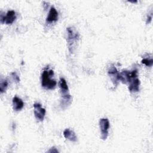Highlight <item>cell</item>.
I'll return each instance as SVG.
<instances>
[{"label":"cell","instance_id":"obj_1","mask_svg":"<svg viewBox=\"0 0 153 153\" xmlns=\"http://www.w3.org/2000/svg\"><path fill=\"white\" fill-rule=\"evenodd\" d=\"M122 79L124 84L128 83V90L130 92H137L139 90L140 80L137 77L136 69L123 71Z\"/></svg>","mask_w":153,"mask_h":153},{"label":"cell","instance_id":"obj_2","mask_svg":"<svg viewBox=\"0 0 153 153\" xmlns=\"http://www.w3.org/2000/svg\"><path fill=\"white\" fill-rule=\"evenodd\" d=\"M54 71L52 69H45L41 74V85L42 87L47 90H52L56 86V81L52 78Z\"/></svg>","mask_w":153,"mask_h":153},{"label":"cell","instance_id":"obj_3","mask_svg":"<svg viewBox=\"0 0 153 153\" xmlns=\"http://www.w3.org/2000/svg\"><path fill=\"white\" fill-rule=\"evenodd\" d=\"M67 31V41L68 44L69 50L71 53H73L76 46V43L78 42L79 35L77 30L74 27H69L66 29Z\"/></svg>","mask_w":153,"mask_h":153},{"label":"cell","instance_id":"obj_4","mask_svg":"<svg viewBox=\"0 0 153 153\" xmlns=\"http://www.w3.org/2000/svg\"><path fill=\"white\" fill-rule=\"evenodd\" d=\"M99 126L101 133V139L106 140L108 136V130L109 128V122L108 118H101L99 120Z\"/></svg>","mask_w":153,"mask_h":153},{"label":"cell","instance_id":"obj_5","mask_svg":"<svg viewBox=\"0 0 153 153\" xmlns=\"http://www.w3.org/2000/svg\"><path fill=\"white\" fill-rule=\"evenodd\" d=\"M16 19V12L13 10H9L7 11L5 15L1 14L0 20L2 23H5L7 25L12 24Z\"/></svg>","mask_w":153,"mask_h":153},{"label":"cell","instance_id":"obj_6","mask_svg":"<svg viewBox=\"0 0 153 153\" xmlns=\"http://www.w3.org/2000/svg\"><path fill=\"white\" fill-rule=\"evenodd\" d=\"M33 112L36 119L39 121L44 120L45 115V109L42 108L41 105L38 103H35L33 104Z\"/></svg>","mask_w":153,"mask_h":153},{"label":"cell","instance_id":"obj_7","mask_svg":"<svg viewBox=\"0 0 153 153\" xmlns=\"http://www.w3.org/2000/svg\"><path fill=\"white\" fill-rule=\"evenodd\" d=\"M108 73L115 85H117L119 81V72L114 65H111L108 69Z\"/></svg>","mask_w":153,"mask_h":153},{"label":"cell","instance_id":"obj_8","mask_svg":"<svg viewBox=\"0 0 153 153\" xmlns=\"http://www.w3.org/2000/svg\"><path fill=\"white\" fill-rule=\"evenodd\" d=\"M58 12L56 9L53 6L50 8L48 14L46 19V22L48 23H51L54 22H56L58 20Z\"/></svg>","mask_w":153,"mask_h":153},{"label":"cell","instance_id":"obj_9","mask_svg":"<svg viewBox=\"0 0 153 153\" xmlns=\"http://www.w3.org/2000/svg\"><path fill=\"white\" fill-rule=\"evenodd\" d=\"M59 85V87L60 88V92L62 94V96L69 94V88H68L67 82L63 78H60Z\"/></svg>","mask_w":153,"mask_h":153},{"label":"cell","instance_id":"obj_10","mask_svg":"<svg viewBox=\"0 0 153 153\" xmlns=\"http://www.w3.org/2000/svg\"><path fill=\"white\" fill-rule=\"evenodd\" d=\"M24 106V102L23 100L18 97L17 96H14L13 99V109L16 111H20Z\"/></svg>","mask_w":153,"mask_h":153},{"label":"cell","instance_id":"obj_11","mask_svg":"<svg viewBox=\"0 0 153 153\" xmlns=\"http://www.w3.org/2000/svg\"><path fill=\"white\" fill-rule=\"evenodd\" d=\"M64 137L72 142H76L77 140V137L75 132L70 128H66L63 131Z\"/></svg>","mask_w":153,"mask_h":153},{"label":"cell","instance_id":"obj_12","mask_svg":"<svg viewBox=\"0 0 153 153\" xmlns=\"http://www.w3.org/2000/svg\"><path fill=\"white\" fill-rule=\"evenodd\" d=\"M71 101L72 98L70 94L66 96H62V99L60 101V106H62V108H66L71 104Z\"/></svg>","mask_w":153,"mask_h":153},{"label":"cell","instance_id":"obj_13","mask_svg":"<svg viewBox=\"0 0 153 153\" xmlns=\"http://www.w3.org/2000/svg\"><path fill=\"white\" fill-rule=\"evenodd\" d=\"M8 81L7 79H1L0 91H1V93H4L6 90V89L8 87Z\"/></svg>","mask_w":153,"mask_h":153},{"label":"cell","instance_id":"obj_14","mask_svg":"<svg viewBox=\"0 0 153 153\" xmlns=\"http://www.w3.org/2000/svg\"><path fill=\"white\" fill-rule=\"evenodd\" d=\"M142 63L145 65L146 66H152L153 64V60L152 58H145L142 60Z\"/></svg>","mask_w":153,"mask_h":153},{"label":"cell","instance_id":"obj_15","mask_svg":"<svg viewBox=\"0 0 153 153\" xmlns=\"http://www.w3.org/2000/svg\"><path fill=\"white\" fill-rule=\"evenodd\" d=\"M11 75L13 78V79L16 82H19L20 81V78L19 76L17 75V74L16 72H12L11 74Z\"/></svg>","mask_w":153,"mask_h":153},{"label":"cell","instance_id":"obj_16","mask_svg":"<svg viewBox=\"0 0 153 153\" xmlns=\"http://www.w3.org/2000/svg\"><path fill=\"white\" fill-rule=\"evenodd\" d=\"M152 11L151 12L150 14H149L147 16V19H146V23H149L151 20H152Z\"/></svg>","mask_w":153,"mask_h":153},{"label":"cell","instance_id":"obj_17","mask_svg":"<svg viewBox=\"0 0 153 153\" xmlns=\"http://www.w3.org/2000/svg\"><path fill=\"white\" fill-rule=\"evenodd\" d=\"M48 152H58V150L54 148V147H53L51 148H50V149L49 151H48Z\"/></svg>","mask_w":153,"mask_h":153}]
</instances>
